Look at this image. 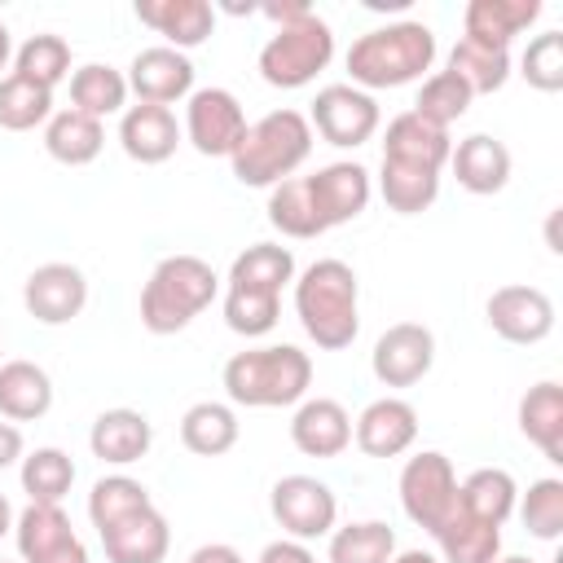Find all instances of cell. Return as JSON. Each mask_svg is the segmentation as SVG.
<instances>
[{
  "label": "cell",
  "instance_id": "cell-6",
  "mask_svg": "<svg viewBox=\"0 0 563 563\" xmlns=\"http://www.w3.org/2000/svg\"><path fill=\"white\" fill-rule=\"evenodd\" d=\"M220 277L202 255H167L141 286V325L150 334H176L211 308Z\"/></svg>",
  "mask_w": 563,
  "mask_h": 563
},
{
  "label": "cell",
  "instance_id": "cell-33",
  "mask_svg": "<svg viewBox=\"0 0 563 563\" xmlns=\"http://www.w3.org/2000/svg\"><path fill=\"white\" fill-rule=\"evenodd\" d=\"M70 110L106 119V114H123L128 110V75L114 70L110 62H88L79 70H70Z\"/></svg>",
  "mask_w": 563,
  "mask_h": 563
},
{
  "label": "cell",
  "instance_id": "cell-1",
  "mask_svg": "<svg viewBox=\"0 0 563 563\" xmlns=\"http://www.w3.org/2000/svg\"><path fill=\"white\" fill-rule=\"evenodd\" d=\"M295 282V255L277 242L246 246L224 277V325L242 339H260L282 317V290Z\"/></svg>",
  "mask_w": 563,
  "mask_h": 563
},
{
  "label": "cell",
  "instance_id": "cell-29",
  "mask_svg": "<svg viewBox=\"0 0 563 563\" xmlns=\"http://www.w3.org/2000/svg\"><path fill=\"white\" fill-rule=\"evenodd\" d=\"M106 145V128L101 119L92 114H79V110H53V119L44 123V150L48 158L66 163V167H88Z\"/></svg>",
  "mask_w": 563,
  "mask_h": 563
},
{
  "label": "cell",
  "instance_id": "cell-50",
  "mask_svg": "<svg viewBox=\"0 0 563 563\" xmlns=\"http://www.w3.org/2000/svg\"><path fill=\"white\" fill-rule=\"evenodd\" d=\"M13 519H18V515H13V506H9V497L0 493V541H4L9 532H13Z\"/></svg>",
  "mask_w": 563,
  "mask_h": 563
},
{
  "label": "cell",
  "instance_id": "cell-40",
  "mask_svg": "<svg viewBox=\"0 0 563 563\" xmlns=\"http://www.w3.org/2000/svg\"><path fill=\"white\" fill-rule=\"evenodd\" d=\"M378 194L396 216H418L440 198V176L435 172H413V167H396L383 163L378 167Z\"/></svg>",
  "mask_w": 563,
  "mask_h": 563
},
{
  "label": "cell",
  "instance_id": "cell-8",
  "mask_svg": "<svg viewBox=\"0 0 563 563\" xmlns=\"http://www.w3.org/2000/svg\"><path fill=\"white\" fill-rule=\"evenodd\" d=\"M400 506L431 537L453 515V506H457V471L440 449H422L400 466Z\"/></svg>",
  "mask_w": 563,
  "mask_h": 563
},
{
  "label": "cell",
  "instance_id": "cell-47",
  "mask_svg": "<svg viewBox=\"0 0 563 563\" xmlns=\"http://www.w3.org/2000/svg\"><path fill=\"white\" fill-rule=\"evenodd\" d=\"M185 563H246V559H242L233 545H224V541H207V545H198Z\"/></svg>",
  "mask_w": 563,
  "mask_h": 563
},
{
  "label": "cell",
  "instance_id": "cell-12",
  "mask_svg": "<svg viewBox=\"0 0 563 563\" xmlns=\"http://www.w3.org/2000/svg\"><path fill=\"white\" fill-rule=\"evenodd\" d=\"M435 365V334L422 321H396L378 334L369 352V369L383 387H413Z\"/></svg>",
  "mask_w": 563,
  "mask_h": 563
},
{
  "label": "cell",
  "instance_id": "cell-9",
  "mask_svg": "<svg viewBox=\"0 0 563 563\" xmlns=\"http://www.w3.org/2000/svg\"><path fill=\"white\" fill-rule=\"evenodd\" d=\"M268 510L277 519V528L295 541H317L334 532L339 519V497L330 493V484H321L317 475H282L268 493Z\"/></svg>",
  "mask_w": 563,
  "mask_h": 563
},
{
  "label": "cell",
  "instance_id": "cell-19",
  "mask_svg": "<svg viewBox=\"0 0 563 563\" xmlns=\"http://www.w3.org/2000/svg\"><path fill=\"white\" fill-rule=\"evenodd\" d=\"M453 154V141H449V128H435L427 119H418L413 110L396 114L387 123V136H383V163H396V167H413V172H444Z\"/></svg>",
  "mask_w": 563,
  "mask_h": 563
},
{
  "label": "cell",
  "instance_id": "cell-39",
  "mask_svg": "<svg viewBox=\"0 0 563 563\" xmlns=\"http://www.w3.org/2000/svg\"><path fill=\"white\" fill-rule=\"evenodd\" d=\"M48 119H53V92L48 88H40L22 75L0 79V128L4 132H31Z\"/></svg>",
  "mask_w": 563,
  "mask_h": 563
},
{
  "label": "cell",
  "instance_id": "cell-31",
  "mask_svg": "<svg viewBox=\"0 0 563 563\" xmlns=\"http://www.w3.org/2000/svg\"><path fill=\"white\" fill-rule=\"evenodd\" d=\"M238 435H242V422H238L233 405H224V400H198L180 418V444L198 457L229 453L238 444Z\"/></svg>",
  "mask_w": 563,
  "mask_h": 563
},
{
  "label": "cell",
  "instance_id": "cell-3",
  "mask_svg": "<svg viewBox=\"0 0 563 563\" xmlns=\"http://www.w3.org/2000/svg\"><path fill=\"white\" fill-rule=\"evenodd\" d=\"M347 75L352 88L361 92H378V88H405L413 79H422L435 62V31L427 22H387L374 26L365 35L352 40L347 48Z\"/></svg>",
  "mask_w": 563,
  "mask_h": 563
},
{
  "label": "cell",
  "instance_id": "cell-36",
  "mask_svg": "<svg viewBox=\"0 0 563 563\" xmlns=\"http://www.w3.org/2000/svg\"><path fill=\"white\" fill-rule=\"evenodd\" d=\"M13 75H22V79H31V84L53 92L62 79H70V44L62 35H53V31L31 35L26 44L13 48Z\"/></svg>",
  "mask_w": 563,
  "mask_h": 563
},
{
  "label": "cell",
  "instance_id": "cell-30",
  "mask_svg": "<svg viewBox=\"0 0 563 563\" xmlns=\"http://www.w3.org/2000/svg\"><path fill=\"white\" fill-rule=\"evenodd\" d=\"M435 545H440V563H493L501 554V528L466 515L457 501L453 515L435 528Z\"/></svg>",
  "mask_w": 563,
  "mask_h": 563
},
{
  "label": "cell",
  "instance_id": "cell-25",
  "mask_svg": "<svg viewBox=\"0 0 563 563\" xmlns=\"http://www.w3.org/2000/svg\"><path fill=\"white\" fill-rule=\"evenodd\" d=\"M136 22L158 31L167 48H198L216 31V9L207 0H136Z\"/></svg>",
  "mask_w": 563,
  "mask_h": 563
},
{
  "label": "cell",
  "instance_id": "cell-48",
  "mask_svg": "<svg viewBox=\"0 0 563 563\" xmlns=\"http://www.w3.org/2000/svg\"><path fill=\"white\" fill-rule=\"evenodd\" d=\"M18 457H22V431L18 422H0V471L13 466Z\"/></svg>",
  "mask_w": 563,
  "mask_h": 563
},
{
  "label": "cell",
  "instance_id": "cell-53",
  "mask_svg": "<svg viewBox=\"0 0 563 563\" xmlns=\"http://www.w3.org/2000/svg\"><path fill=\"white\" fill-rule=\"evenodd\" d=\"M0 563H4V559H0Z\"/></svg>",
  "mask_w": 563,
  "mask_h": 563
},
{
  "label": "cell",
  "instance_id": "cell-38",
  "mask_svg": "<svg viewBox=\"0 0 563 563\" xmlns=\"http://www.w3.org/2000/svg\"><path fill=\"white\" fill-rule=\"evenodd\" d=\"M268 224L282 238H299V242L325 233L321 220H317V211H312V198H308L303 176H290V180H282V185L268 189Z\"/></svg>",
  "mask_w": 563,
  "mask_h": 563
},
{
  "label": "cell",
  "instance_id": "cell-52",
  "mask_svg": "<svg viewBox=\"0 0 563 563\" xmlns=\"http://www.w3.org/2000/svg\"><path fill=\"white\" fill-rule=\"evenodd\" d=\"M493 563H532V559H523V554H497Z\"/></svg>",
  "mask_w": 563,
  "mask_h": 563
},
{
  "label": "cell",
  "instance_id": "cell-23",
  "mask_svg": "<svg viewBox=\"0 0 563 563\" xmlns=\"http://www.w3.org/2000/svg\"><path fill=\"white\" fill-rule=\"evenodd\" d=\"M150 444H154V427H150V418H145L141 409L119 405V409H101V413L92 418L88 449H92V457H101V462H110V466H132V462H141V457L150 453Z\"/></svg>",
  "mask_w": 563,
  "mask_h": 563
},
{
  "label": "cell",
  "instance_id": "cell-34",
  "mask_svg": "<svg viewBox=\"0 0 563 563\" xmlns=\"http://www.w3.org/2000/svg\"><path fill=\"white\" fill-rule=\"evenodd\" d=\"M466 88L471 97H484V92H501L506 79H510V48H493V44H479V40H457L449 48V66Z\"/></svg>",
  "mask_w": 563,
  "mask_h": 563
},
{
  "label": "cell",
  "instance_id": "cell-4",
  "mask_svg": "<svg viewBox=\"0 0 563 563\" xmlns=\"http://www.w3.org/2000/svg\"><path fill=\"white\" fill-rule=\"evenodd\" d=\"M224 396L246 409H282L299 405L312 387V356L295 343H268V347H246L224 361Z\"/></svg>",
  "mask_w": 563,
  "mask_h": 563
},
{
  "label": "cell",
  "instance_id": "cell-45",
  "mask_svg": "<svg viewBox=\"0 0 563 563\" xmlns=\"http://www.w3.org/2000/svg\"><path fill=\"white\" fill-rule=\"evenodd\" d=\"M255 563H317V554L308 550V541H295V537H282V541H268L260 550Z\"/></svg>",
  "mask_w": 563,
  "mask_h": 563
},
{
  "label": "cell",
  "instance_id": "cell-5",
  "mask_svg": "<svg viewBox=\"0 0 563 563\" xmlns=\"http://www.w3.org/2000/svg\"><path fill=\"white\" fill-rule=\"evenodd\" d=\"M312 154V128L299 110H268L264 119L246 123L238 150L229 154L233 180L246 189H273L290 180Z\"/></svg>",
  "mask_w": 563,
  "mask_h": 563
},
{
  "label": "cell",
  "instance_id": "cell-15",
  "mask_svg": "<svg viewBox=\"0 0 563 563\" xmlns=\"http://www.w3.org/2000/svg\"><path fill=\"white\" fill-rule=\"evenodd\" d=\"M13 541H18L22 563H88V550H84V541L70 528L62 506L31 501L13 519Z\"/></svg>",
  "mask_w": 563,
  "mask_h": 563
},
{
  "label": "cell",
  "instance_id": "cell-24",
  "mask_svg": "<svg viewBox=\"0 0 563 563\" xmlns=\"http://www.w3.org/2000/svg\"><path fill=\"white\" fill-rule=\"evenodd\" d=\"M449 167H453V176L466 194L488 198V194H501L506 180H510V150L488 132H471L453 145Z\"/></svg>",
  "mask_w": 563,
  "mask_h": 563
},
{
  "label": "cell",
  "instance_id": "cell-18",
  "mask_svg": "<svg viewBox=\"0 0 563 563\" xmlns=\"http://www.w3.org/2000/svg\"><path fill=\"white\" fill-rule=\"evenodd\" d=\"M352 440L365 457H400L418 440V409L400 396H378L361 409Z\"/></svg>",
  "mask_w": 563,
  "mask_h": 563
},
{
  "label": "cell",
  "instance_id": "cell-32",
  "mask_svg": "<svg viewBox=\"0 0 563 563\" xmlns=\"http://www.w3.org/2000/svg\"><path fill=\"white\" fill-rule=\"evenodd\" d=\"M457 501H462L466 515H475V519L501 528V523L515 515L519 484H515V475L501 471V466H479V471H471V475L457 484Z\"/></svg>",
  "mask_w": 563,
  "mask_h": 563
},
{
  "label": "cell",
  "instance_id": "cell-46",
  "mask_svg": "<svg viewBox=\"0 0 563 563\" xmlns=\"http://www.w3.org/2000/svg\"><path fill=\"white\" fill-rule=\"evenodd\" d=\"M260 13L273 22V26H290V22H299V18H308L312 13V4L308 0H268V4H260Z\"/></svg>",
  "mask_w": 563,
  "mask_h": 563
},
{
  "label": "cell",
  "instance_id": "cell-16",
  "mask_svg": "<svg viewBox=\"0 0 563 563\" xmlns=\"http://www.w3.org/2000/svg\"><path fill=\"white\" fill-rule=\"evenodd\" d=\"M303 185H308L321 229H339V224L356 220L374 198V180L361 163H325L312 176H303Z\"/></svg>",
  "mask_w": 563,
  "mask_h": 563
},
{
  "label": "cell",
  "instance_id": "cell-51",
  "mask_svg": "<svg viewBox=\"0 0 563 563\" xmlns=\"http://www.w3.org/2000/svg\"><path fill=\"white\" fill-rule=\"evenodd\" d=\"M9 57H13V35H9V26L0 22V70L9 66Z\"/></svg>",
  "mask_w": 563,
  "mask_h": 563
},
{
  "label": "cell",
  "instance_id": "cell-14",
  "mask_svg": "<svg viewBox=\"0 0 563 563\" xmlns=\"http://www.w3.org/2000/svg\"><path fill=\"white\" fill-rule=\"evenodd\" d=\"M22 303L40 325H66L88 303V277L66 260H48L22 282Z\"/></svg>",
  "mask_w": 563,
  "mask_h": 563
},
{
  "label": "cell",
  "instance_id": "cell-28",
  "mask_svg": "<svg viewBox=\"0 0 563 563\" xmlns=\"http://www.w3.org/2000/svg\"><path fill=\"white\" fill-rule=\"evenodd\" d=\"M519 431L528 444L545 453V462H563V383L541 378L519 400Z\"/></svg>",
  "mask_w": 563,
  "mask_h": 563
},
{
  "label": "cell",
  "instance_id": "cell-10",
  "mask_svg": "<svg viewBox=\"0 0 563 563\" xmlns=\"http://www.w3.org/2000/svg\"><path fill=\"white\" fill-rule=\"evenodd\" d=\"M378 123H383L378 101L352 84H325L312 101V114H308V128H317L321 141L339 145V150L365 145L378 132Z\"/></svg>",
  "mask_w": 563,
  "mask_h": 563
},
{
  "label": "cell",
  "instance_id": "cell-41",
  "mask_svg": "<svg viewBox=\"0 0 563 563\" xmlns=\"http://www.w3.org/2000/svg\"><path fill=\"white\" fill-rule=\"evenodd\" d=\"M471 101H475L471 88L453 70H435V75L422 79V88L413 97V114L427 119V123H435V128H449V123H457L471 110Z\"/></svg>",
  "mask_w": 563,
  "mask_h": 563
},
{
  "label": "cell",
  "instance_id": "cell-43",
  "mask_svg": "<svg viewBox=\"0 0 563 563\" xmlns=\"http://www.w3.org/2000/svg\"><path fill=\"white\" fill-rule=\"evenodd\" d=\"M528 537L537 541H559L563 537V479L545 475V479H532L528 493L515 501Z\"/></svg>",
  "mask_w": 563,
  "mask_h": 563
},
{
  "label": "cell",
  "instance_id": "cell-2",
  "mask_svg": "<svg viewBox=\"0 0 563 563\" xmlns=\"http://www.w3.org/2000/svg\"><path fill=\"white\" fill-rule=\"evenodd\" d=\"M295 317L321 352L352 347L361 330V282L356 268L325 255L295 277Z\"/></svg>",
  "mask_w": 563,
  "mask_h": 563
},
{
  "label": "cell",
  "instance_id": "cell-27",
  "mask_svg": "<svg viewBox=\"0 0 563 563\" xmlns=\"http://www.w3.org/2000/svg\"><path fill=\"white\" fill-rule=\"evenodd\" d=\"M537 18H541V0H471L462 9L466 40H479L493 48H510V40L523 35Z\"/></svg>",
  "mask_w": 563,
  "mask_h": 563
},
{
  "label": "cell",
  "instance_id": "cell-26",
  "mask_svg": "<svg viewBox=\"0 0 563 563\" xmlns=\"http://www.w3.org/2000/svg\"><path fill=\"white\" fill-rule=\"evenodd\" d=\"M53 409V378L35 361H0V418L35 422Z\"/></svg>",
  "mask_w": 563,
  "mask_h": 563
},
{
  "label": "cell",
  "instance_id": "cell-21",
  "mask_svg": "<svg viewBox=\"0 0 563 563\" xmlns=\"http://www.w3.org/2000/svg\"><path fill=\"white\" fill-rule=\"evenodd\" d=\"M119 145L141 167L167 163L176 154V145H180V123H176L172 106H150V101L128 106L119 114Z\"/></svg>",
  "mask_w": 563,
  "mask_h": 563
},
{
  "label": "cell",
  "instance_id": "cell-11",
  "mask_svg": "<svg viewBox=\"0 0 563 563\" xmlns=\"http://www.w3.org/2000/svg\"><path fill=\"white\" fill-rule=\"evenodd\" d=\"M246 132L242 101L229 88H194L185 97V141L207 158H229Z\"/></svg>",
  "mask_w": 563,
  "mask_h": 563
},
{
  "label": "cell",
  "instance_id": "cell-22",
  "mask_svg": "<svg viewBox=\"0 0 563 563\" xmlns=\"http://www.w3.org/2000/svg\"><path fill=\"white\" fill-rule=\"evenodd\" d=\"M290 444L303 457H339L352 444V413L334 396H303L290 418Z\"/></svg>",
  "mask_w": 563,
  "mask_h": 563
},
{
  "label": "cell",
  "instance_id": "cell-44",
  "mask_svg": "<svg viewBox=\"0 0 563 563\" xmlns=\"http://www.w3.org/2000/svg\"><path fill=\"white\" fill-rule=\"evenodd\" d=\"M519 75L537 92H559L563 88V31H541L528 40L519 57Z\"/></svg>",
  "mask_w": 563,
  "mask_h": 563
},
{
  "label": "cell",
  "instance_id": "cell-7",
  "mask_svg": "<svg viewBox=\"0 0 563 563\" xmlns=\"http://www.w3.org/2000/svg\"><path fill=\"white\" fill-rule=\"evenodd\" d=\"M334 57V31L325 18L308 13L290 26H277L260 48V75L273 88H303L312 84Z\"/></svg>",
  "mask_w": 563,
  "mask_h": 563
},
{
  "label": "cell",
  "instance_id": "cell-42",
  "mask_svg": "<svg viewBox=\"0 0 563 563\" xmlns=\"http://www.w3.org/2000/svg\"><path fill=\"white\" fill-rule=\"evenodd\" d=\"M141 506H150V488L141 479H132V475H101L92 484V493H88V519H92L97 532L119 523L123 515H132Z\"/></svg>",
  "mask_w": 563,
  "mask_h": 563
},
{
  "label": "cell",
  "instance_id": "cell-35",
  "mask_svg": "<svg viewBox=\"0 0 563 563\" xmlns=\"http://www.w3.org/2000/svg\"><path fill=\"white\" fill-rule=\"evenodd\" d=\"M391 554H396V532L383 519H361L330 532L325 563H391Z\"/></svg>",
  "mask_w": 563,
  "mask_h": 563
},
{
  "label": "cell",
  "instance_id": "cell-17",
  "mask_svg": "<svg viewBox=\"0 0 563 563\" xmlns=\"http://www.w3.org/2000/svg\"><path fill=\"white\" fill-rule=\"evenodd\" d=\"M128 92H136V101H150V106L185 101L194 92V62H189V53L167 48V44L141 48L132 57V66H128Z\"/></svg>",
  "mask_w": 563,
  "mask_h": 563
},
{
  "label": "cell",
  "instance_id": "cell-37",
  "mask_svg": "<svg viewBox=\"0 0 563 563\" xmlns=\"http://www.w3.org/2000/svg\"><path fill=\"white\" fill-rule=\"evenodd\" d=\"M70 484H75V462H70V453L44 444V449H35V453L22 457V493H26L31 501H40V506H62V497L70 493Z\"/></svg>",
  "mask_w": 563,
  "mask_h": 563
},
{
  "label": "cell",
  "instance_id": "cell-13",
  "mask_svg": "<svg viewBox=\"0 0 563 563\" xmlns=\"http://www.w3.org/2000/svg\"><path fill=\"white\" fill-rule=\"evenodd\" d=\"M484 317L493 325V334H501L506 343L532 347L541 339H550L554 330V299L537 286H497L484 303Z\"/></svg>",
  "mask_w": 563,
  "mask_h": 563
},
{
  "label": "cell",
  "instance_id": "cell-49",
  "mask_svg": "<svg viewBox=\"0 0 563 563\" xmlns=\"http://www.w3.org/2000/svg\"><path fill=\"white\" fill-rule=\"evenodd\" d=\"M391 563H440L431 550H400V554H391Z\"/></svg>",
  "mask_w": 563,
  "mask_h": 563
},
{
  "label": "cell",
  "instance_id": "cell-20",
  "mask_svg": "<svg viewBox=\"0 0 563 563\" xmlns=\"http://www.w3.org/2000/svg\"><path fill=\"white\" fill-rule=\"evenodd\" d=\"M97 537H101V550L110 563H163L172 550V528L154 501L123 515L119 523L101 528Z\"/></svg>",
  "mask_w": 563,
  "mask_h": 563
}]
</instances>
